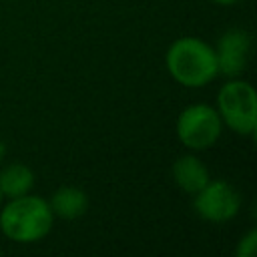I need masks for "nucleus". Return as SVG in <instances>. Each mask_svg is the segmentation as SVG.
Returning a JSON list of instances; mask_svg holds the SVG:
<instances>
[{
  "label": "nucleus",
  "mask_w": 257,
  "mask_h": 257,
  "mask_svg": "<svg viewBox=\"0 0 257 257\" xmlns=\"http://www.w3.org/2000/svg\"><path fill=\"white\" fill-rule=\"evenodd\" d=\"M165 62L171 78L187 88H201L219 74L213 46L195 36L177 38L167 48Z\"/></svg>",
  "instance_id": "f257e3e1"
},
{
  "label": "nucleus",
  "mask_w": 257,
  "mask_h": 257,
  "mask_svg": "<svg viewBox=\"0 0 257 257\" xmlns=\"http://www.w3.org/2000/svg\"><path fill=\"white\" fill-rule=\"evenodd\" d=\"M52 221L54 215L48 201L30 193L10 199L0 211V229L16 243L40 241L50 233Z\"/></svg>",
  "instance_id": "f03ea898"
},
{
  "label": "nucleus",
  "mask_w": 257,
  "mask_h": 257,
  "mask_svg": "<svg viewBox=\"0 0 257 257\" xmlns=\"http://www.w3.org/2000/svg\"><path fill=\"white\" fill-rule=\"evenodd\" d=\"M217 112L227 128L251 137L257 126V94L247 80H229L219 88Z\"/></svg>",
  "instance_id": "7ed1b4c3"
},
{
  "label": "nucleus",
  "mask_w": 257,
  "mask_h": 257,
  "mask_svg": "<svg viewBox=\"0 0 257 257\" xmlns=\"http://www.w3.org/2000/svg\"><path fill=\"white\" fill-rule=\"evenodd\" d=\"M223 131V120L215 106L197 102L185 106L177 116V137L191 151L213 147Z\"/></svg>",
  "instance_id": "20e7f679"
},
{
  "label": "nucleus",
  "mask_w": 257,
  "mask_h": 257,
  "mask_svg": "<svg viewBox=\"0 0 257 257\" xmlns=\"http://www.w3.org/2000/svg\"><path fill=\"white\" fill-rule=\"evenodd\" d=\"M241 209L239 191L227 181H211L195 193V211L201 219L211 223L231 221Z\"/></svg>",
  "instance_id": "39448f33"
},
{
  "label": "nucleus",
  "mask_w": 257,
  "mask_h": 257,
  "mask_svg": "<svg viewBox=\"0 0 257 257\" xmlns=\"http://www.w3.org/2000/svg\"><path fill=\"white\" fill-rule=\"evenodd\" d=\"M213 50L219 74L237 78L247 68L251 54V36L241 28H231L217 40V46Z\"/></svg>",
  "instance_id": "423d86ee"
},
{
  "label": "nucleus",
  "mask_w": 257,
  "mask_h": 257,
  "mask_svg": "<svg viewBox=\"0 0 257 257\" xmlns=\"http://www.w3.org/2000/svg\"><path fill=\"white\" fill-rule=\"evenodd\" d=\"M173 181L179 189H183L189 195H195L199 189H203L209 183V169L205 163L195 155H183L173 163Z\"/></svg>",
  "instance_id": "0eeeda50"
},
{
  "label": "nucleus",
  "mask_w": 257,
  "mask_h": 257,
  "mask_svg": "<svg viewBox=\"0 0 257 257\" xmlns=\"http://www.w3.org/2000/svg\"><path fill=\"white\" fill-rule=\"evenodd\" d=\"M48 205H50L54 217H60V219H78L88 209V197H86V193L82 189L72 187V185H66V187H60V189H56L52 193Z\"/></svg>",
  "instance_id": "6e6552de"
},
{
  "label": "nucleus",
  "mask_w": 257,
  "mask_h": 257,
  "mask_svg": "<svg viewBox=\"0 0 257 257\" xmlns=\"http://www.w3.org/2000/svg\"><path fill=\"white\" fill-rule=\"evenodd\" d=\"M34 187V173L24 163H10L0 171V193L2 197L14 199L30 193Z\"/></svg>",
  "instance_id": "1a4fd4ad"
},
{
  "label": "nucleus",
  "mask_w": 257,
  "mask_h": 257,
  "mask_svg": "<svg viewBox=\"0 0 257 257\" xmlns=\"http://www.w3.org/2000/svg\"><path fill=\"white\" fill-rule=\"evenodd\" d=\"M257 249V231L251 229L247 235H243L235 247V255L237 257H253Z\"/></svg>",
  "instance_id": "9d476101"
},
{
  "label": "nucleus",
  "mask_w": 257,
  "mask_h": 257,
  "mask_svg": "<svg viewBox=\"0 0 257 257\" xmlns=\"http://www.w3.org/2000/svg\"><path fill=\"white\" fill-rule=\"evenodd\" d=\"M215 4H221V6H231V4H237L239 0H213Z\"/></svg>",
  "instance_id": "9b49d317"
},
{
  "label": "nucleus",
  "mask_w": 257,
  "mask_h": 257,
  "mask_svg": "<svg viewBox=\"0 0 257 257\" xmlns=\"http://www.w3.org/2000/svg\"><path fill=\"white\" fill-rule=\"evenodd\" d=\"M4 157H6V145H4L2 141H0V161H2Z\"/></svg>",
  "instance_id": "f8f14e48"
},
{
  "label": "nucleus",
  "mask_w": 257,
  "mask_h": 257,
  "mask_svg": "<svg viewBox=\"0 0 257 257\" xmlns=\"http://www.w3.org/2000/svg\"><path fill=\"white\" fill-rule=\"evenodd\" d=\"M0 203H2V193H0Z\"/></svg>",
  "instance_id": "ddd939ff"
},
{
  "label": "nucleus",
  "mask_w": 257,
  "mask_h": 257,
  "mask_svg": "<svg viewBox=\"0 0 257 257\" xmlns=\"http://www.w3.org/2000/svg\"><path fill=\"white\" fill-rule=\"evenodd\" d=\"M0 253H2V249H0Z\"/></svg>",
  "instance_id": "4468645a"
}]
</instances>
